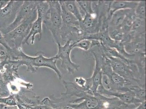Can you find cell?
<instances>
[{
    "mask_svg": "<svg viewBox=\"0 0 146 109\" xmlns=\"http://www.w3.org/2000/svg\"><path fill=\"white\" fill-rule=\"evenodd\" d=\"M74 80L75 83L79 87L83 88H87V79L84 78L83 77H78L75 78Z\"/></svg>",
    "mask_w": 146,
    "mask_h": 109,
    "instance_id": "obj_27",
    "label": "cell"
},
{
    "mask_svg": "<svg viewBox=\"0 0 146 109\" xmlns=\"http://www.w3.org/2000/svg\"><path fill=\"white\" fill-rule=\"evenodd\" d=\"M146 1H139L137 5L134 10L136 17L145 19Z\"/></svg>",
    "mask_w": 146,
    "mask_h": 109,
    "instance_id": "obj_23",
    "label": "cell"
},
{
    "mask_svg": "<svg viewBox=\"0 0 146 109\" xmlns=\"http://www.w3.org/2000/svg\"><path fill=\"white\" fill-rule=\"evenodd\" d=\"M32 109H55L46 105L40 104L33 107Z\"/></svg>",
    "mask_w": 146,
    "mask_h": 109,
    "instance_id": "obj_29",
    "label": "cell"
},
{
    "mask_svg": "<svg viewBox=\"0 0 146 109\" xmlns=\"http://www.w3.org/2000/svg\"><path fill=\"white\" fill-rule=\"evenodd\" d=\"M38 16L37 10L32 15L16 28L3 35L10 47L19 49L22 47L23 42L28 35L33 24Z\"/></svg>",
    "mask_w": 146,
    "mask_h": 109,
    "instance_id": "obj_3",
    "label": "cell"
},
{
    "mask_svg": "<svg viewBox=\"0 0 146 109\" xmlns=\"http://www.w3.org/2000/svg\"><path fill=\"white\" fill-rule=\"evenodd\" d=\"M139 1H112L110 5L109 11L107 16L109 21L111 19L113 14L117 11L126 10H135Z\"/></svg>",
    "mask_w": 146,
    "mask_h": 109,
    "instance_id": "obj_13",
    "label": "cell"
},
{
    "mask_svg": "<svg viewBox=\"0 0 146 109\" xmlns=\"http://www.w3.org/2000/svg\"><path fill=\"white\" fill-rule=\"evenodd\" d=\"M10 95L7 85L5 83L0 72V98L8 96Z\"/></svg>",
    "mask_w": 146,
    "mask_h": 109,
    "instance_id": "obj_24",
    "label": "cell"
},
{
    "mask_svg": "<svg viewBox=\"0 0 146 109\" xmlns=\"http://www.w3.org/2000/svg\"><path fill=\"white\" fill-rule=\"evenodd\" d=\"M14 54L17 60L11 62L20 66L23 65L26 66L27 72L34 73L36 72L39 67H47L55 72L60 80L63 78L62 73L57 67L56 63L58 60L55 56L51 58L45 57L42 51L38 52L35 56H30L24 53L22 47L15 49Z\"/></svg>",
    "mask_w": 146,
    "mask_h": 109,
    "instance_id": "obj_1",
    "label": "cell"
},
{
    "mask_svg": "<svg viewBox=\"0 0 146 109\" xmlns=\"http://www.w3.org/2000/svg\"><path fill=\"white\" fill-rule=\"evenodd\" d=\"M17 102H21L30 107H34L41 104L40 96L34 92L26 89H21L18 94H15Z\"/></svg>",
    "mask_w": 146,
    "mask_h": 109,
    "instance_id": "obj_11",
    "label": "cell"
},
{
    "mask_svg": "<svg viewBox=\"0 0 146 109\" xmlns=\"http://www.w3.org/2000/svg\"><path fill=\"white\" fill-rule=\"evenodd\" d=\"M102 86L104 88L108 91H111L112 90V85L109 78L104 74H103L102 76Z\"/></svg>",
    "mask_w": 146,
    "mask_h": 109,
    "instance_id": "obj_26",
    "label": "cell"
},
{
    "mask_svg": "<svg viewBox=\"0 0 146 109\" xmlns=\"http://www.w3.org/2000/svg\"><path fill=\"white\" fill-rule=\"evenodd\" d=\"M59 2L61 5L62 23L80 29L79 21L66 9L61 1Z\"/></svg>",
    "mask_w": 146,
    "mask_h": 109,
    "instance_id": "obj_14",
    "label": "cell"
},
{
    "mask_svg": "<svg viewBox=\"0 0 146 109\" xmlns=\"http://www.w3.org/2000/svg\"><path fill=\"white\" fill-rule=\"evenodd\" d=\"M131 10L126 9L117 11L113 14L108 22V27H120L123 23L126 15Z\"/></svg>",
    "mask_w": 146,
    "mask_h": 109,
    "instance_id": "obj_15",
    "label": "cell"
},
{
    "mask_svg": "<svg viewBox=\"0 0 146 109\" xmlns=\"http://www.w3.org/2000/svg\"><path fill=\"white\" fill-rule=\"evenodd\" d=\"M58 53L55 57L61 61V67L67 71L68 74L73 75L76 71H78L80 65L74 63L71 58V53L73 48L74 42L69 40L65 43L64 45L57 44Z\"/></svg>",
    "mask_w": 146,
    "mask_h": 109,
    "instance_id": "obj_6",
    "label": "cell"
},
{
    "mask_svg": "<svg viewBox=\"0 0 146 109\" xmlns=\"http://www.w3.org/2000/svg\"><path fill=\"white\" fill-rule=\"evenodd\" d=\"M23 1H10L4 8L0 10V30L1 31L12 23L17 13L23 3Z\"/></svg>",
    "mask_w": 146,
    "mask_h": 109,
    "instance_id": "obj_8",
    "label": "cell"
},
{
    "mask_svg": "<svg viewBox=\"0 0 146 109\" xmlns=\"http://www.w3.org/2000/svg\"><path fill=\"white\" fill-rule=\"evenodd\" d=\"M49 8V5L47 1H38L37 3V10L38 16L36 20L33 23L28 35L23 42L22 45H29V40L31 38V45H34L35 36L39 34V41L42 38V24L44 18Z\"/></svg>",
    "mask_w": 146,
    "mask_h": 109,
    "instance_id": "obj_5",
    "label": "cell"
},
{
    "mask_svg": "<svg viewBox=\"0 0 146 109\" xmlns=\"http://www.w3.org/2000/svg\"><path fill=\"white\" fill-rule=\"evenodd\" d=\"M62 109H74L72 108V107H70V106H69L68 105H66V106H63V107L62 108Z\"/></svg>",
    "mask_w": 146,
    "mask_h": 109,
    "instance_id": "obj_32",
    "label": "cell"
},
{
    "mask_svg": "<svg viewBox=\"0 0 146 109\" xmlns=\"http://www.w3.org/2000/svg\"></svg>",
    "mask_w": 146,
    "mask_h": 109,
    "instance_id": "obj_35",
    "label": "cell"
},
{
    "mask_svg": "<svg viewBox=\"0 0 146 109\" xmlns=\"http://www.w3.org/2000/svg\"><path fill=\"white\" fill-rule=\"evenodd\" d=\"M0 103L9 106H17L15 95L10 94L8 96L0 98Z\"/></svg>",
    "mask_w": 146,
    "mask_h": 109,
    "instance_id": "obj_25",
    "label": "cell"
},
{
    "mask_svg": "<svg viewBox=\"0 0 146 109\" xmlns=\"http://www.w3.org/2000/svg\"><path fill=\"white\" fill-rule=\"evenodd\" d=\"M66 9L77 19L79 22L83 19L76 1H61Z\"/></svg>",
    "mask_w": 146,
    "mask_h": 109,
    "instance_id": "obj_16",
    "label": "cell"
},
{
    "mask_svg": "<svg viewBox=\"0 0 146 109\" xmlns=\"http://www.w3.org/2000/svg\"><path fill=\"white\" fill-rule=\"evenodd\" d=\"M123 109V108H121V109Z\"/></svg>",
    "mask_w": 146,
    "mask_h": 109,
    "instance_id": "obj_34",
    "label": "cell"
},
{
    "mask_svg": "<svg viewBox=\"0 0 146 109\" xmlns=\"http://www.w3.org/2000/svg\"><path fill=\"white\" fill-rule=\"evenodd\" d=\"M97 92L105 96L108 95L117 98L128 107L130 105H133L135 108L143 102L137 98L134 93L131 91L127 92L108 91L104 88L103 86H101L98 88Z\"/></svg>",
    "mask_w": 146,
    "mask_h": 109,
    "instance_id": "obj_9",
    "label": "cell"
},
{
    "mask_svg": "<svg viewBox=\"0 0 146 109\" xmlns=\"http://www.w3.org/2000/svg\"><path fill=\"white\" fill-rule=\"evenodd\" d=\"M63 83L66 90L64 93L61 94L60 98L63 103L66 100L72 97H75L76 99L69 101L68 104L79 103L87 97L95 95V93L91 89L87 88H82L76 84L75 82L63 80Z\"/></svg>",
    "mask_w": 146,
    "mask_h": 109,
    "instance_id": "obj_4",
    "label": "cell"
},
{
    "mask_svg": "<svg viewBox=\"0 0 146 109\" xmlns=\"http://www.w3.org/2000/svg\"><path fill=\"white\" fill-rule=\"evenodd\" d=\"M0 45L3 46L8 51H11L12 50V48L10 47L7 43L4 37L1 32V30H0Z\"/></svg>",
    "mask_w": 146,
    "mask_h": 109,
    "instance_id": "obj_28",
    "label": "cell"
},
{
    "mask_svg": "<svg viewBox=\"0 0 146 109\" xmlns=\"http://www.w3.org/2000/svg\"><path fill=\"white\" fill-rule=\"evenodd\" d=\"M9 1H0V10L4 8L9 2Z\"/></svg>",
    "mask_w": 146,
    "mask_h": 109,
    "instance_id": "obj_31",
    "label": "cell"
},
{
    "mask_svg": "<svg viewBox=\"0 0 146 109\" xmlns=\"http://www.w3.org/2000/svg\"><path fill=\"white\" fill-rule=\"evenodd\" d=\"M95 60V66L92 76L87 80V87L95 93L97 92L98 88L102 86L103 72L102 70V63L97 55L93 52Z\"/></svg>",
    "mask_w": 146,
    "mask_h": 109,
    "instance_id": "obj_10",
    "label": "cell"
},
{
    "mask_svg": "<svg viewBox=\"0 0 146 109\" xmlns=\"http://www.w3.org/2000/svg\"><path fill=\"white\" fill-rule=\"evenodd\" d=\"M108 33L111 39L116 42H122L124 39L125 34L120 27H108Z\"/></svg>",
    "mask_w": 146,
    "mask_h": 109,
    "instance_id": "obj_19",
    "label": "cell"
},
{
    "mask_svg": "<svg viewBox=\"0 0 146 109\" xmlns=\"http://www.w3.org/2000/svg\"><path fill=\"white\" fill-rule=\"evenodd\" d=\"M20 67L19 65L11 62H9L5 65L4 70L1 73L3 80L7 84L14 83L21 78L18 74Z\"/></svg>",
    "mask_w": 146,
    "mask_h": 109,
    "instance_id": "obj_12",
    "label": "cell"
},
{
    "mask_svg": "<svg viewBox=\"0 0 146 109\" xmlns=\"http://www.w3.org/2000/svg\"><path fill=\"white\" fill-rule=\"evenodd\" d=\"M83 18L86 15L92 14L94 12L92 7V1H76Z\"/></svg>",
    "mask_w": 146,
    "mask_h": 109,
    "instance_id": "obj_18",
    "label": "cell"
},
{
    "mask_svg": "<svg viewBox=\"0 0 146 109\" xmlns=\"http://www.w3.org/2000/svg\"><path fill=\"white\" fill-rule=\"evenodd\" d=\"M74 42L73 48H78L87 51L92 47V40L83 39Z\"/></svg>",
    "mask_w": 146,
    "mask_h": 109,
    "instance_id": "obj_21",
    "label": "cell"
},
{
    "mask_svg": "<svg viewBox=\"0 0 146 109\" xmlns=\"http://www.w3.org/2000/svg\"><path fill=\"white\" fill-rule=\"evenodd\" d=\"M136 17L134 10H131L126 15L123 23L120 26L124 34H128L131 31L134 20Z\"/></svg>",
    "mask_w": 146,
    "mask_h": 109,
    "instance_id": "obj_17",
    "label": "cell"
},
{
    "mask_svg": "<svg viewBox=\"0 0 146 109\" xmlns=\"http://www.w3.org/2000/svg\"><path fill=\"white\" fill-rule=\"evenodd\" d=\"M130 108V107H129ZM146 103L145 102H142L139 106L135 108H130V109H146Z\"/></svg>",
    "mask_w": 146,
    "mask_h": 109,
    "instance_id": "obj_30",
    "label": "cell"
},
{
    "mask_svg": "<svg viewBox=\"0 0 146 109\" xmlns=\"http://www.w3.org/2000/svg\"><path fill=\"white\" fill-rule=\"evenodd\" d=\"M135 94L136 98L142 102H145V88L140 86H131L128 87Z\"/></svg>",
    "mask_w": 146,
    "mask_h": 109,
    "instance_id": "obj_20",
    "label": "cell"
},
{
    "mask_svg": "<svg viewBox=\"0 0 146 109\" xmlns=\"http://www.w3.org/2000/svg\"><path fill=\"white\" fill-rule=\"evenodd\" d=\"M117 109V108H115L111 107V108H103V109Z\"/></svg>",
    "mask_w": 146,
    "mask_h": 109,
    "instance_id": "obj_33",
    "label": "cell"
},
{
    "mask_svg": "<svg viewBox=\"0 0 146 109\" xmlns=\"http://www.w3.org/2000/svg\"><path fill=\"white\" fill-rule=\"evenodd\" d=\"M145 20L136 17L131 31H133L135 33H139L140 34H143L142 31H145Z\"/></svg>",
    "mask_w": 146,
    "mask_h": 109,
    "instance_id": "obj_22",
    "label": "cell"
},
{
    "mask_svg": "<svg viewBox=\"0 0 146 109\" xmlns=\"http://www.w3.org/2000/svg\"><path fill=\"white\" fill-rule=\"evenodd\" d=\"M48 10L44 18L43 23L51 33L54 42L61 44L60 31L62 25V12L59 1H47Z\"/></svg>",
    "mask_w": 146,
    "mask_h": 109,
    "instance_id": "obj_2",
    "label": "cell"
},
{
    "mask_svg": "<svg viewBox=\"0 0 146 109\" xmlns=\"http://www.w3.org/2000/svg\"><path fill=\"white\" fill-rule=\"evenodd\" d=\"M37 2L36 1H24L14 22L1 31L3 35L16 28L36 11Z\"/></svg>",
    "mask_w": 146,
    "mask_h": 109,
    "instance_id": "obj_7",
    "label": "cell"
}]
</instances>
